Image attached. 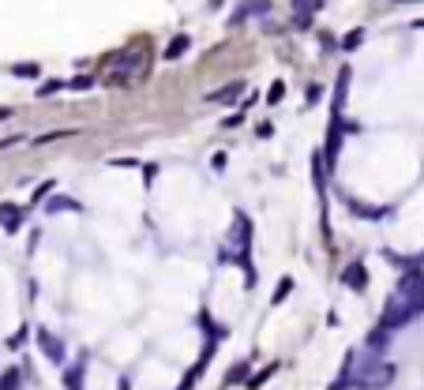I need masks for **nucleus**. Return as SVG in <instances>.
Instances as JSON below:
<instances>
[{"instance_id":"423d86ee","label":"nucleus","mask_w":424,"mask_h":390,"mask_svg":"<svg viewBox=\"0 0 424 390\" xmlns=\"http://www.w3.org/2000/svg\"><path fill=\"white\" fill-rule=\"evenodd\" d=\"M180 53H188V34H177L166 49V60H180Z\"/></svg>"},{"instance_id":"9b49d317","label":"nucleus","mask_w":424,"mask_h":390,"mask_svg":"<svg viewBox=\"0 0 424 390\" xmlns=\"http://www.w3.org/2000/svg\"><path fill=\"white\" fill-rule=\"evenodd\" d=\"M281 98H286V86H281V83H274V86L267 90V102L274 105V102H281Z\"/></svg>"},{"instance_id":"39448f33","label":"nucleus","mask_w":424,"mask_h":390,"mask_svg":"<svg viewBox=\"0 0 424 390\" xmlns=\"http://www.w3.org/2000/svg\"><path fill=\"white\" fill-rule=\"evenodd\" d=\"M19 222H23V214H19L15 207H0V225H4L8 233H15V229H19Z\"/></svg>"},{"instance_id":"0eeeda50","label":"nucleus","mask_w":424,"mask_h":390,"mask_svg":"<svg viewBox=\"0 0 424 390\" xmlns=\"http://www.w3.org/2000/svg\"><path fill=\"white\" fill-rule=\"evenodd\" d=\"M241 90H244V83H230L225 90H218V94H211V102H233V98H241Z\"/></svg>"},{"instance_id":"4468645a","label":"nucleus","mask_w":424,"mask_h":390,"mask_svg":"<svg viewBox=\"0 0 424 390\" xmlns=\"http://www.w3.org/2000/svg\"><path fill=\"white\" fill-rule=\"evenodd\" d=\"M15 75H38V64H19Z\"/></svg>"},{"instance_id":"1a4fd4ad","label":"nucleus","mask_w":424,"mask_h":390,"mask_svg":"<svg viewBox=\"0 0 424 390\" xmlns=\"http://www.w3.org/2000/svg\"><path fill=\"white\" fill-rule=\"evenodd\" d=\"M64 383H68V390H83V368H68V372H64Z\"/></svg>"},{"instance_id":"f257e3e1","label":"nucleus","mask_w":424,"mask_h":390,"mask_svg":"<svg viewBox=\"0 0 424 390\" xmlns=\"http://www.w3.org/2000/svg\"><path fill=\"white\" fill-rule=\"evenodd\" d=\"M395 375H398L395 364L379 361L376 353H368L364 361L350 364V372H345V383H353L357 390H383V386H390V379H395ZM345 383H338V390H342Z\"/></svg>"},{"instance_id":"dca6fc26","label":"nucleus","mask_w":424,"mask_h":390,"mask_svg":"<svg viewBox=\"0 0 424 390\" xmlns=\"http://www.w3.org/2000/svg\"><path fill=\"white\" fill-rule=\"evenodd\" d=\"M413 27H417V30H424V19H420V23H413Z\"/></svg>"},{"instance_id":"9d476101","label":"nucleus","mask_w":424,"mask_h":390,"mask_svg":"<svg viewBox=\"0 0 424 390\" xmlns=\"http://www.w3.org/2000/svg\"><path fill=\"white\" fill-rule=\"evenodd\" d=\"M293 8L297 12H315V8H323V0H293Z\"/></svg>"},{"instance_id":"f3484780","label":"nucleus","mask_w":424,"mask_h":390,"mask_svg":"<svg viewBox=\"0 0 424 390\" xmlns=\"http://www.w3.org/2000/svg\"><path fill=\"white\" fill-rule=\"evenodd\" d=\"M417 267H424V255H420V259H417Z\"/></svg>"},{"instance_id":"2eb2a0df","label":"nucleus","mask_w":424,"mask_h":390,"mask_svg":"<svg viewBox=\"0 0 424 390\" xmlns=\"http://www.w3.org/2000/svg\"><path fill=\"white\" fill-rule=\"evenodd\" d=\"M60 86H64V83H46V86H41V90H38V94H41V98H46V94H53V90H60Z\"/></svg>"},{"instance_id":"ddd939ff","label":"nucleus","mask_w":424,"mask_h":390,"mask_svg":"<svg viewBox=\"0 0 424 390\" xmlns=\"http://www.w3.org/2000/svg\"><path fill=\"white\" fill-rule=\"evenodd\" d=\"M289 289H293V281H289V278H281V285H278V297H274V304H281V300L289 297Z\"/></svg>"},{"instance_id":"20e7f679","label":"nucleus","mask_w":424,"mask_h":390,"mask_svg":"<svg viewBox=\"0 0 424 390\" xmlns=\"http://www.w3.org/2000/svg\"><path fill=\"white\" fill-rule=\"evenodd\" d=\"M342 281H345L350 289H357V292H361V289L368 285V270H364L361 263H350V267L342 270Z\"/></svg>"},{"instance_id":"7ed1b4c3","label":"nucleus","mask_w":424,"mask_h":390,"mask_svg":"<svg viewBox=\"0 0 424 390\" xmlns=\"http://www.w3.org/2000/svg\"><path fill=\"white\" fill-rule=\"evenodd\" d=\"M38 342H41V349H46V356H49V361L64 364V356H68V349H64V342H57L49 330H38Z\"/></svg>"},{"instance_id":"6e6552de","label":"nucleus","mask_w":424,"mask_h":390,"mask_svg":"<svg viewBox=\"0 0 424 390\" xmlns=\"http://www.w3.org/2000/svg\"><path fill=\"white\" fill-rule=\"evenodd\" d=\"M274 372H278V364H267L259 375H252V379H248V390H259V386H263V383H267V379L274 375Z\"/></svg>"},{"instance_id":"f8f14e48","label":"nucleus","mask_w":424,"mask_h":390,"mask_svg":"<svg viewBox=\"0 0 424 390\" xmlns=\"http://www.w3.org/2000/svg\"><path fill=\"white\" fill-rule=\"evenodd\" d=\"M241 379H248V364H237L233 372H230V379H225V383H241Z\"/></svg>"},{"instance_id":"f03ea898","label":"nucleus","mask_w":424,"mask_h":390,"mask_svg":"<svg viewBox=\"0 0 424 390\" xmlns=\"http://www.w3.org/2000/svg\"><path fill=\"white\" fill-rule=\"evenodd\" d=\"M395 297H402L417 316H424V267H409L406 274H402Z\"/></svg>"}]
</instances>
